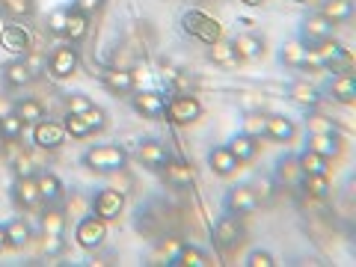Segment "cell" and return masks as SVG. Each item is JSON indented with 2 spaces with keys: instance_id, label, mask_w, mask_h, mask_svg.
<instances>
[{
  "instance_id": "26",
  "label": "cell",
  "mask_w": 356,
  "mask_h": 267,
  "mask_svg": "<svg viewBox=\"0 0 356 267\" xmlns=\"http://www.w3.org/2000/svg\"><path fill=\"white\" fill-rule=\"evenodd\" d=\"M330 24H344V21L353 18V0H324L318 9Z\"/></svg>"
},
{
  "instance_id": "34",
  "label": "cell",
  "mask_w": 356,
  "mask_h": 267,
  "mask_svg": "<svg viewBox=\"0 0 356 267\" xmlns=\"http://www.w3.org/2000/svg\"><path fill=\"white\" fill-rule=\"evenodd\" d=\"M208 60L214 63V65H222V69H232V65H238L241 57H238V51L232 48V42H217V44H211V51H208Z\"/></svg>"
},
{
  "instance_id": "39",
  "label": "cell",
  "mask_w": 356,
  "mask_h": 267,
  "mask_svg": "<svg viewBox=\"0 0 356 267\" xmlns=\"http://www.w3.org/2000/svg\"><path fill=\"white\" fill-rule=\"evenodd\" d=\"M63 229H65V214L57 208H51V211H44L42 214V232L44 235H63Z\"/></svg>"
},
{
  "instance_id": "10",
  "label": "cell",
  "mask_w": 356,
  "mask_h": 267,
  "mask_svg": "<svg viewBox=\"0 0 356 267\" xmlns=\"http://www.w3.org/2000/svg\"><path fill=\"white\" fill-rule=\"evenodd\" d=\"M332 27H336V24H330V21L321 15V13H309L303 21H300V42H303L306 48H312V44L330 39L332 36Z\"/></svg>"
},
{
  "instance_id": "16",
  "label": "cell",
  "mask_w": 356,
  "mask_h": 267,
  "mask_svg": "<svg viewBox=\"0 0 356 267\" xmlns=\"http://www.w3.org/2000/svg\"><path fill=\"white\" fill-rule=\"evenodd\" d=\"M134 110L143 116V119H163V110H166V95L163 92H140L134 95Z\"/></svg>"
},
{
  "instance_id": "1",
  "label": "cell",
  "mask_w": 356,
  "mask_h": 267,
  "mask_svg": "<svg viewBox=\"0 0 356 267\" xmlns=\"http://www.w3.org/2000/svg\"><path fill=\"white\" fill-rule=\"evenodd\" d=\"M81 163L86 166L89 172L113 175V172H122L128 166V152L122 146H92V149L83 152Z\"/></svg>"
},
{
  "instance_id": "33",
  "label": "cell",
  "mask_w": 356,
  "mask_h": 267,
  "mask_svg": "<svg viewBox=\"0 0 356 267\" xmlns=\"http://www.w3.org/2000/svg\"><path fill=\"white\" fill-rule=\"evenodd\" d=\"M86 33H89V18L81 15V13H74V9L69 6V18H65V39H69V44L83 42Z\"/></svg>"
},
{
  "instance_id": "11",
  "label": "cell",
  "mask_w": 356,
  "mask_h": 267,
  "mask_svg": "<svg viewBox=\"0 0 356 267\" xmlns=\"http://www.w3.org/2000/svg\"><path fill=\"white\" fill-rule=\"evenodd\" d=\"M125 211V196L122 191H113V187H104L98 191L95 199H92V214H98L102 220H119V214Z\"/></svg>"
},
{
  "instance_id": "23",
  "label": "cell",
  "mask_w": 356,
  "mask_h": 267,
  "mask_svg": "<svg viewBox=\"0 0 356 267\" xmlns=\"http://www.w3.org/2000/svg\"><path fill=\"white\" fill-rule=\"evenodd\" d=\"M330 92L336 98L339 104H356V77L348 72V74H336L330 81Z\"/></svg>"
},
{
  "instance_id": "31",
  "label": "cell",
  "mask_w": 356,
  "mask_h": 267,
  "mask_svg": "<svg viewBox=\"0 0 356 267\" xmlns=\"http://www.w3.org/2000/svg\"><path fill=\"white\" fill-rule=\"evenodd\" d=\"M13 113L24 122V125H36V122L44 119V104L39 102V98H21V102H15Z\"/></svg>"
},
{
  "instance_id": "37",
  "label": "cell",
  "mask_w": 356,
  "mask_h": 267,
  "mask_svg": "<svg viewBox=\"0 0 356 267\" xmlns=\"http://www.w3.org/2000/svg\"><path fill=\"white\" fill-rule=\"evenodd\" d=\"M297 187L303 191L306 196H315V199H324L330 193V184H327V175H300Z\"/></svg>"
},
{
  "instance_id": "28",
  "label": "cell",
  "mask_w": 356,
  "mask_h": 267,
  "mask_svg": "<svg viewBox=\"0 0 356 267\" xmlns=\"http://www.w3.org/2000/svg\"><path fill=\"white\" fill-rule=\"evenodd\" d=\"M36 184H39V196H42V202H60L63 199V181L54 172H36Z\"/></svg>"
},
{
  "instance_id": "29",
  "label": "cell",
  "mask_w": 356,
  "mask_h": 267,
  "mask_svg": "<svg viewBox=\"0 0 356 267\" xmlns=\"http://www.w3.org/2000/svg\"><path fill=\"white\" fill-rule=\"evenodd\" d=\"M267 140H276V143L294 140V122L288 116L270 113V116H267Z\"/></svg>"
},
{
  "instance_id": "14",
  "label": "cell",
  "mask_w": 356,
  "mask_h": 267,
  "mask_svg": "<svg viewBox=\"0 0 356 267\" xmlns=\"http://www.w3.org/2000/svg\"><path fill=\"white\" fill-rule=\"evenodd\" d=\"M0 42H3V48L9 54H21V57H27V54L33 51L30 33L24 27H18V24H6L3 30H0Z\"/></svg>"
},
{
  "instance_id": "35",
  "label": "cell",
  "mask_w": 356,
  "mask_h": 267,
  "mask_svg": "<svg viewBox=\"0 0 356 267\" xmlns=\"http://www.w3.org/2000/svg\"><path fill=\"white\" fill-rule=\"evenodd\" d=\"M6 238H9V247H13V250H24L30 243V226L21 217L9 220L6 222Z\"/></svg>"
},
{
  "instance_id": "41",
  "label": "cell",
  "mask_w": 356,
  "mask_h": 267,
  "mask_svg": "<svg viewBox=\"0 0 356 267\" xmlns=\"http://www.w3.org/2000/svg\"><path fill=\"white\" fill-rule=\"evenodd\" d=\"M21 134H24V122H21L15 113L0 116V137L3 140H21Z\"/></svg>"
},
{
  "instance_id": "43",
  "label": "cell",
  "mask_w": 356,
  "mask_h": 267,
  "mask_svg": "<svg viewBox=\"0 0 356 267\" xmlns=\"http://www.w3.org/2000/svg\"><path fill=\"white\" fill-rule=\"evenodd\" d=\"M306 128H309V134H339L336 122L327 119V116H318V113H312L306 119Z\"/></svg>"
},
{
  "instance_id": "7",
  "label": "cell",
  "mask_w": 356,
  "mask_h": 267,
  "mask_svg": "<svg viewBox=\"0 0 356 267\" xmlns=\"http://www.w3.org/2000/svg\"><path fill=\"white\" fill-rule=\"evenodd\" d=\"M74 238L77 243H81L83 250H98L104 243L107 238V220H102L98 214H89V217H81V222H77V229H74Z\"/></svg>"
},
{
  "instance_id": "19",
  "label": "cell",
  "mask_w": 356,
  "mask_h": 267,
  "mask_svg": "<svg viewBox=\"0 0 356 267\" xmlns=\"http://www.w3.org/2000/svg\"><path fill=\"white\" fill-rule=\"evenodd\" d=\"M208 166L211 170H214L217 175H235L238 172V166H241V161L235 158V154H232V149L229 146H214L208 152Z\"/></svg>"
},
{
  "instance_id": "46",
  "label": "cell",
  "mask_w": 356,
  "mask_h": 267,
  "mask_svg": "<svg viewBox=\"0 0 356 267\" xmlns=\"http://www.w3.org/2000/svg\"><path fill=\"white\" fill-rule=\"evenodd\" d=\"M247 267H276V259L267 250H252L247 255Z\"/></svg>"
},
{
  "instance_id": "5",
  "label": "cell",
  "mask_w": 356,
  "mask_h": 267,
  "mask_svg": "<svg viewBox=\"0 0 356 267\" xmlns=\"http://www.w3.org/2000/svg\"><path fill=\"white\" fill-rule=\"evenodd\" d=\"M166 122H172V125H193V122L202 116V104H199V98L193 95H172L170 102H166V110H163Z\"/></svg>"
},
{
  "instance_id": "20",
  "label": "cell",
  "mask_w": 356,
  "mask_h": 267,
  "mask_svg": "<svg viewBox=\"0 0 356 267\" xmlns=\"http://www.w3.org/2000/svg\"><path fill=\"white\" fill-rule=\"evenodd\" d=\"M170 158L172 154H170V149H166V143H161V140H143L140 143V161L146 163L149 170H161Z\"/></svg>"
},
{
  "instance_id": "40",
  "label": "cell",
  "mask_w": 356,
  "mask_h": 267,
  "mask_svg": "<svg viewBox=\"0 0 356 267\" xmlns=\"http://www.w3.org/2000/svg\"><path fill=\"white\" fill-rule=\"evenodd\" d=\"M241 134H247V137H255V140L267 137V116H264V113H247Z\"/></svg>"
},
{
  "instance_id": "21",
  "label": "cell",
  "mask_w": 356,
  "mask_h": 267,
  "mask_svg": "<svg viewBox=\"0 0 356 267\" xmlns=\"http://www.w3.org/2000/svg\"><path fill=\"white\" fill-rule=\"evenodd\" d=\"M309 152L321 154V158H336L341 152V134H309Z\"/></svg>"
},
{
  "instance_id": "32",
  "label": "cell",
  "mask_w": 356,
  "mask_h": 267,
  "mask_svg": "<svg viewBox=\"0 0 356 267\" xmlns=\"http://www.w3.org/2000/svg\"><path fill=\"white\" fill-rule=\"evenodd\" d=\"M229 149H232V154H235L241 163H250L255 154H259V140L247 137V134H238V137L229 140Z\"/></svg>"
},
{
  "instance_id": "27",
  "label": "cell",
  "mask_w": 356,
  "mask_h": 267,
  "mask_svg": "<svg viewBox=\"0 0 356 267\" xmlns=\"http://www.w3.org/2000/svg\"><path fill=\"white\" fill-rule=\"evenodd\" d=\"M170 267H208L211 264V259L202 252V250H196V247H178L175 252H172V259L166 261Z\"/></svg>"
},
{
  "instance_id": "9",
  "label": "cell",
  "mask_w": 356,
  "mask_h": 267,
  "mask_svg": "<svg viewBox=\"0 0 356 267\" xmlns=\"http://www.w3.org/2000/svg\"><path fill=\"white\" fill-rule=\"evenodd\" d=\"M259 202H261V199H259V193H255L250 184H235L226 193V211H229V214H235V217L252 214V211L259 208Z\"/></svg>"
},
{
  "instance_id": "52",
  "label": "cell",
  "mask_w": 356,
  "mask_h": 267,
  "mask_svg": "<svg viewBox=\"0 0 356 267\" xmlns=\"http://www.w3.org/2000/svg\"><path fill=\"white\" fill-rule=\"evenodd\" d=\"M297 3H309V0H297Z\"/></svg>"
},
{
  "instance_id": "8",
  "label": "cell",
  "mask_w": 356,
  "mask_h": 267,
  "mask_svg": "<svg viewBox=\"0 0 356 267\" xmlns=\"http://www.w3.org/2000/svg\"><path fill=\"white\" fill-rule=\"evenodd\" d=\"M280 63L285 65V69H309V72H312V69H321L315 51L306 48L303 42H288V44H282Z\"/></svg>"
},
{
  "instance_id": "25",
  "label": "cell",
  "mask_w": 356,
  "mask_h": 267,
  "mask_svg": "<svg viewBox=\"0 0 356 267\" xmlns=\"http://www.w3.org/2000/svg\"><path fill=\"white\" fill-rule=\"evenodd\" d=\"M232 48L238 51L241 60H255L264 54V39L255 36V33H241V36L232 39Z\"/></svg>"
},
{
  "instance_id": "45",
  "label": "cell",
  "mask_w": 356,
  "mask_h": 267,
  "mask_svg": "<svg viewBox=\"0 0 356 267\" xmlns=\"http://www.w3.org/2000/svg\"><path fill=\"white\" fill-rule=\"evenodd\" d=\"M9 166H13V172H15V178H24V175H36L39 170H36V161H33L30 158V154L24 152V154H21V158L18 161H13V163H9Z\"/></svg>"
},
{
  "instance_id": "17",
  "label": "cell",
  "mask_w": 356,
  "mask_h": 267,
  "mask_svg": "<svg viewBox=\"0 0 356 267\" xmlns=\"http://www.w3.org/2000/svg\"><path fill=\"white\" fill-rule=\"evenodd\" d=\"M163 175H166V184L175 187V191H184V187H191L193 184V166L191 163H184V161H166L163 166Z\"/></svg>"
},
{
  "instance_id": "12",
  "label": "cell",
  "mask_w": 356,
  "mask_h": 267,
  "mask_svg": "<svg viewBox=\"0 0 356 267\" xmlns=\"http://www.w3.org/2000/svg\"><path fill=\"white\" fill-rule=\"evenodd\" d=\"M48 72L57 77V81H69L72 74H77V51L72 48V44L54 48V54L48 57Z\"/></svg>"
},
{
  "instance_id": "13",
  "label": "cell",
  "mask_w": 356,
  "mask_h": 267,
  "mask_svg": "<svg viewBox=\"0 0 356 267\" xmlns=\"http://www.w3.org/2000/svg\"><path fill=\"white\" fill-rule=\"evenodd\" d=\"M33 143H36L39 149H60L63 143H65V125H60V122H48V119H42L33 125Z\"/></svg>"
},
{
  "instance_id": "42",
  "label": "cell",
  "mask_w": 356,
  "mask_h": 267,
  "mask_svg": "<svg viewBox=\"0 0 356 267\" xmlns=\"http://www.w3.org/2000/svg\"><path fill=\"white\" fill-rule=\"evenodd\" d=\"M89 107H95V104H92V98H89L86 92L65 95V113H86Z\"/></svg>"
},
{
  "instance_id": "38",
  "label": "cell",
  "mask_w": 356,
  "mask_h": 267,
  "mask_svg": "<svg viewBox=\"0 0 356 267\" xmlns=\"http://www.w3.org/2000/svg\"><path fill=\"white\" fill-rule=\"evenodd\" d=\"M0 6H3V13L13 15V18H30L36 13V0H0Z\"/></svg>"
},
{
  "instance_id": "18",
  "label": "cell",
  "mask_w": 356,
  "mask_h": 267,
  "mask_svg": "<svg viewBox=\"0 0 356 267\" xmlns=\"http://www.w3.org/2000/svg\"><path fill=\"white\" fill-rule=\"evenodd\" d=\"M98 77H102V83L116 95H125L137 86V77H134V72H128V69H104V72H98Z\"/></svg>"
},
{
  "instance_id": "49",
  "label": "cell",
  "mask_w": 356,
  "mask_h": 267,
  "mask_svg": "<svg viewBox=\"0 0 356 267\" xmlns=\"http://www.w3.org/2000/svg\"><path fill=\"white\" fill-rule=\"evenodd\" d=\"M24 63L30 65V72H33V74H39L44 65H48V57H42V54H33V51H30L27 57H24Z\"/></svg>"
},
{
  "instance_id": "22",
  "label": "cell",
  "mask_w": 356,
  "mask_h": 267,
  "mask_svg": "<svg viewBox=\"0 0 356 267\" xmlns=\"http://www.w3.org/2000/svg\"><path fill=\"white\" fill-rule=\"evenodd\" d=\"M3 81H6V86L21 89V86H27V83L36 81V74L30 72V65L24 63V57H21V60H9L3 65Z\"/></svg>"
},
{
  "instance_id": "48",
  "label": "cell",
  "mask_w": 356,
  "mask_h": 267,
  "mask_svg": "<svg viewBox=\"0 0 356 267\" xmlns=\"http://www.w3.org/2000/svg\"><path fill=\"white\" fill-rule=\"evenodd\" d=\"M42 250H44V255H60V252L65 250V241H63V235H44Z\"/></svg>"
},
{
  "instance_id": "30",
  "label": "cell",
  "mask_w": 356,
  "mask_h": 267,
  "mask_svg": "<svg viewBox=\"0 0 356 267\" xmlns=\"http://www.w3.org/2000/svg\"><path fill=\"white\" fill-rule=\"evenodd\" d=\"M273 172H276V181L288 184V187H297L300 175H303V170H300V163H297L294 154H285V158L276 161V170Z\"/></svg>"
},
{
  "instance_id": "36",
  "label": "cell",
  "mask_w": 356,
  "mask_h": 267,
  "mask_svg": "<svg viewBox=\"0 0 356 267\" xmlns=\"http://www.w3.org/2000/svg\"><path fill=\"white\" fill-rule=\"evenodd\" d=\"M297 163H300V170H303V175H327L330 172V161L321 158L315 152H309V149L300 154Z\"/></svg>"
},
{
  "instance_id": "24",
  "label": "cell",
  "mask_w": 356,
  "mask_h": 267,
  "mask_svg": "<svg viewBox=\"0 0 356 267\" xmlns=\"http://www.w3.org/2000/svg\"><path fill=\"white\" fill-rule=\"evenodd\" d=\"M285 92H288V98H291L294 104L306 107V110H312V107H318V104H321L318 89L312 86V83H306V81H294V83H288Z\"/></svg>"
},
{
  "instance_id": "6",
  "label": "cell",
  "mask_w": 356,
  "mask_h": 267,
  "mask_svg": "<svg viewBox=\"0 0 356 267\" xmlns=\"http://www.w3.org/2000/svg\"><path fill=\"white\" fill-rule=\"evenodd\" d=\"M243 235H247V232H243V226H241V217H235V214H222L214 222V243H217V250L226 252V255L241 247Z\"/></svg>"
},
{
  "instance_id": "15",
  "label": "cell",
  "mask_w": 356,
  "mask_h": 267,
  "mask_svg": "<svg viewBox=\"0 0 356 267\" xmlns=\"http://www.w3.org/2000/svg\"><path fill=\"white\" fill-rule=\"evenodd\" d=\"M13 199L18 208H36L42 202L39 196V184H36V175H24V178H15L13 181Z\"/></svg>"
},
{
  "instance_id": "4",
  "label": "cell",
  "mask_w": 356,
  "mask_h": 267,
  "mask_svg": "<svg viewBox=\"0 0 356 267\" xmlns=\"http://www.w3.org/2000/svg\"><path fill=\"white\" fill-rule=\"evenodd\" d=\"M107 113L102 107H89L86 113H65V134H72L74 140H86L92 134L104 131Z\"/></svg>"
},
{
  "instance_id": "50",
  "label": "cell",
  "mask_w": 356,
  "mask_h": 267,
  "mask_svg": "<svg viewBox=\"0 0 356 267\" xmlns=\"http://www.w3.org/2000/svg\"><path fill=\"white\" fill-rule=\"evenodd\" d=\"M9 250V238H6V226H0V252Z\"/></svg>"
},
{
  "instance_id": "51",
  "label": "cell",
  "mask_w": 356,
  "mask_h": 267,
  "mask_svg": "<svg viewBox=\"0 0 356 267\" xmlns=\"http://www.w3.org/2000/svg\"><path fill=\"white\" fill-rule=\"evenodd\" d=\"M241 3H247V6H261L264 0H241Z\"/></svg>"
},
{
  "instance_id": "44",
  "label": "cell",
  "mask_w": 356,
  "mask_h": 267,
  "mask_svg": "<svg viewBox=\"0 0 356 267\" xmlns=\"http://www.w3.org/2000/svg\"><path fill=\"white\" fill-rule=\"evenodd\" d=\"M65 18H69V6H57L48 15V30L54 36H65Z\"/></svg>"
},
{
  "instance_id": "53",
  "label": "cell",
  "mask_w": 356,
  "mask_h": 267,
  "mask_svg": "<svg viewBox=\"0 0 356 267\" xmlns=\"http://www.w3.org/2000/svg\"><path fill=\"white\" fill-rule=\"evenodd\" d=\"M0 30H3V27H0Z\"/></svg>"
},
{
  "instance_id": "2",
  "label": "cell",
  "mask_w": 356,
  "mask_h": 267,
  "mask_svg": "<svg viewBox=\"0 0 356 267\" xmlns=\"http://www.w3.org/2000/svg\"><path fill=\"white\" fill-rule=\"evenodd\" d=\"M181 30L187 33V36H193L196 42L208 44V48L222 39L220 21H217V18H211V15H205L202 9H187V13L181 15Z\"/></svg>"
},
{
  "instance_id": "3",
  "label": "cell",
  "mask_w": 356,
  "mask_h": 267,
  "mask_svg": "<svg viewBox=\"0 0 356 267\" xmlns=\"http://www.w3.org/2000/svg\"><path fill=\"white\" fill-rule=\"evenodd\" d=\"M312 51H315V57L321 63V69H327V72H336V74H348L353 69V54L344 48L341 42H318V44H312Z\"/></svg>"
},
{
  "instance_id": "47",
  "label": "cell",
  "mask_w": 356,
  "mask_h": 267,
  "mask_svg": "<svg viewBox=\"0 0 356 267\" xmlns=\"http://www.w3.org/2000/svg\"><path fill=\"white\" fill-rule=\"evenodd\" d=\"M102 3H104V0H72V9L89 18V15H95L98 9H102Z\"/></svg>"
}]
</instances>
